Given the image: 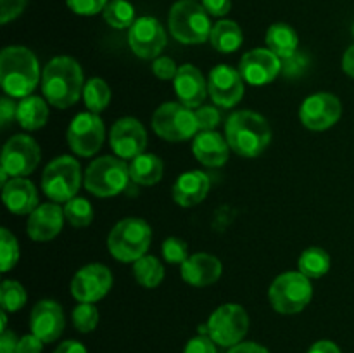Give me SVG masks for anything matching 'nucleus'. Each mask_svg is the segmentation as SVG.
Returning <instances> with one entry per match:
<instances>
[{"label": "nucleus", "instance_id": "29", "mask_svg": "<svg viewBox=\"0 0 354 353\" xmlns=\"http://www.w3.org/2000/svg\"><path fill=\"white\" fill-rule=\"evenodd\" d=\"M242 40H244V35H242L241 26L235 21L221 19L211 30V45H213L214 51L221 52V54L235 52L242 45Z\"/></svg>", "mask_w": 354, "mask_h": 353}, {"label": "nucleus", "instance_id": "23", "mask_svg": "<svg viewBox=\"0 0 354 353\" xmlns=\"http://www.w3.org/2000/svg\"><path fill=\"white\" fill-rule=\"evenodd\" d=\"M192 152L197 161L203 163L204 166L218 168L223 166L230 158V145L227 138L221 137L214 130H204L194 137Z\"/></svg>", "mask_w": 354, "mask_h": 353}, {"label": "nucleus", "instance_id": "2", "mask_svg": "<svg viewBox=\"0 0 354 353\" xmlns=\"http://www.w3.org/2000/svg\"><path fill=\"white\" fill-rule=\"evenodd\" d=\"M40 82V66L30 48L10 45L0 52V83L7 96L24 99Z\"/></svg>", "mask_w": 354, "mask_h": 353}, {"label": "nucleus", "instance_id": "52", "mask_svg": "<svg viewBox=\"0 0 354 353\" xmlns=\"http://www.w3.org/2000/svg\"><path fill=\"white\" fill-rule=\"evenodd\" d=\"M342 69H344L346 75L354 78V45L344 52V57H342Z\"/></svg>", "mask_w": 354, "mask_h": 353}, {"label": "nucleus", "instance_id": "32", "mask_svg": "<svg viewBox=\"0 0 354 353\" xmlns=\"http://www.w3.org/2000/svg\"><path fill=\"white\" fill-rule=\"evenodd\" d=\"M83 100L88 111L92 113H102L111 102V87L102 78L86 80L85 90H83Z\"/></svg>", "mask_w": 354, "mask_h": 353}, {"label": "nucleus", "instance_id": "50", "mask_svg": "<svg viewBox=\"0 0 354 353\" xmlns=\"http://www.w3.org/2000/svg\"><path fill=\"white\" fill-rule=\"evenodd\" d=\"M308 353H341L339 346L334 341H328V339H322L311 345V348L308 350Z\"/></svg>", "mask_w": 354, "mask_h": 353}, {"label": "nucleus", "instance_id": "13", "mask_svg": "<svg viewBox=\"0 0 354 353\" xmlns=\"http://www.w3.org/2000/svg\"><path fill=\"white\" fill-rule=\"evenodd\" d=\"M113 287V273L102 263L82 266L71 280V294L80 303H95Z\"/></svg>", "mask_w": 354, "mask_h": 353}, {"label": "nucleus", "instance_id": "15", "mask_svg": "<svg viewBox=\"0 0 354 353\" xmlns=\"http://www.w3.org/2000/svg\"><path fill=\"white\" fill-rule=\"evenodd\" d=\"M131 52L140 59H158L166 47V31L156 17H138L128 31Z\"/></svg>", "mask_w": 354, "mask_h": 353}, {"label": "nucleus", "instance_id": "28", "mask_svg": "<svg viewBox=\"0 0 354 353\" xmlns=\"http://www.w3.org/2000/svg\"><path fill=\"white\" fill-rule=\"evenodd\" d=\"M16 120L24 130H38V128L44 127L48 120L47 102L38 96L24 97V99H21V102L17 104Z\"/></svg>", "mask_w": 354, "mask_h": 353}, {"label": "nucleus", "instance_id": "38", "mask_svg": "<svg viewBox=\"0 0 354 353\" xmlns=\"http://www.w3.org/2000/svg\"><path fill=\"white\" fill-rule=\"evenodd\" d=\"M162 258L171 265H182L189 260V246L183 239L168 237L162 242Z\"/></svg>", "mask_w": 354, "mask_h": 353}, {"label": "nucleus", "instance_id": "5", "mask_svg": "<svg viewBox=\"0 0 354 353\" xmlns=\"http://www.w3.org/2000/svg\"><path fill=\"white\" fill-rule=\"evenodd\" d=\"M168 26L173 38L185 45H199L209 40L213 24L209 14L196 0H178L169 10Z\"/></svg>", "mask_w": 354, "mask_h": 353}, {"label": "nucleus", "instance_id": "3", "mask_svg": "<svg viewBox=\"0 0 354 353\" xmlns=\"http://www.w3.org/2000/svg\"><path fill=\"white\" fill-rule=\"evenodd\" d=\"M228 145L242 158L263 154L272 142V128L265 116L254 111H235L225 125Z\"/></svg>", "mask_w": 354, "mask_h": 353}, {"label": "nucleus", "instance_id": "21", "mask_svg": "<svg viewBox=\"0 0 354 353\" xmlns=\"http://www.w3.org/2000/svg\"><path fill=\"white\" fill-rule=\"evenodd\" d=\"M173 85H175V92L180 102L183 106L190 107V109L203 106L204 99H206L207 92H209L206 78L192 64L180 66L178 73H176L175 80H173Z\"/></svg>", "mask_w": 354, "mask_h": 353}, {"label": "nucleus", "instance_id": "17", "mask_svg": "<svg viewBox=\"0 0 354 353\" xmlns=\"http://www.w3.org/2000/svg\"><path fill=\"white\" fill-rule=\"evenodd\" d=\"M239 71L249 85H268L282 71V59L273 54L270 48H252L242 55Z\"/></svg>", "mask_w": 354, "mask_h": 353}, {"label": "nucleus", "instance_id": "53", "mask_svg": "<svg viewBox=\"0 0 354 353\" xmlns=\"http://www.w3.org/2000/svg\"><path fill=\"white\" fill-rule=\"evenodd\" d=\"M353 37H354V24H353Z\"/></svg>", "mask_w": 354, "mask_h": 353}, {"label": "nucleus", "instance_id": "42", "mask_svg": "<svg viewBox=\"0 0 354 353\" xmlns=\"http://www.w3.org/2000/svg\"><path fill=\"white\" fill-rule=\"evenodd\" d=\"M152 73L159 80H175L178 73V66L171 57H158L152 62Z\"/></svg>", "mask_w": 354, "mask_h": 353}, {"label": "nucleus", "instance_id": "19", "mask_svg": "<svg viewBox=\"0 0 354 353\" xmlns=\"http://www.w3.org/2000/svg\"><path fill=\"white\" fill-rule=\"evenodd\" d=\"M66 325L62 307L54 300H41L33 307L30 315V327L44 343H52L62 334Z\"/></svg>", "mask_w": 354, "mask_h": 353}, {"label": "nucleus", "instance_id": "51", "mask_svg": "<svg viewBox=\"0 0 354 353\" xmlns=\"http://www.w3.org/2000/svg\"><path fill=\"white\" fill-rule=\"evenodd\" d=\"M52 353H88V352H86V348L80 341L69 339V341L61 343V345H59Z\"/></svg>", "mask_w": 354, "mask_h": 353}, {"label": "nucleus", "instance_id": "39", "mask_svg": "<svg viewBox=\"0 0 354 353\" xmlns=\"http://www.w3.org/2000/svg\"><path fill=\"white\" fill-rule=\"evenodd\" d=\"M109 0H66L69 9L80 16H95L97 12L106 9Z\"/></svg>", "mask_w": 354, "mask_h": 353}, {"label": "nucleus", "instance_id": "35", "mask_svg": "<svg viewBox=\"0 0 354 353\" xmlns=\"http://www.w3.org/2000/svg\"><path fill=\"white\" fill-rule=\"evenodd\" d=\"M26 289L17 280H3L0 286V307L3 311H17L26 305Z\"/></svg>", "mask_w": 354, "mask_h": 353}, {"label": "nucleus", "instance_id": "9", "mask_svg": "<svg viewBox=\"0 0 354 353\" xmlns=\"http://www.w3.org/2000/svg\"><path fill=\"white\" fill-rule=\"evenodd\" d=\"M152 128L156 135L168 142L189 141L199 132L196 111L182 102H165L152 114Z\"/></svg>", "mask_w": 354, "mask_h": 353}, {"label": "nucleus", "instance_id": "36", "mask_svg": "<svg viewBox=\"0 0 354 353\" xmlns=\"http://www.w3.org/2000/svg\"><path fill=\"white\" fill-rule=\"evenodd\" d=\"M19 260V244L17 239L7 228L0 230V270L9 272Z\"/></svg>", "mask_w": 354, "mask_h": 353}, {"label": "nucleus", "instance_id": "6", "mask_svg": "<svg viewBox=\"0 0 354 353\" xmlns=\"http://www.w3.org/2000/svg\"><path fill=\"white\" fill-rule=\"evenodd\" d=\"M131 180L130 166L121 158L102 156L86 166L85 170V189L97 197H113L127 189Z\"/></svg>", "mask_w": 354, "mask_h": 353}, {"label": "nucleus", "instance_id": "30", "mask_svg": "<svg viewBox=\"0 0 354 353\" xmlns=\"http://www.w3.org/2000/svg\"><path fill=\"white\" fill-rule=\"evenodd\" d=\"M332 265L330 255L324 248L311 246L304 249L299 256V272L304 273L308 279H320L328 273Z\"/></svg>", "mask_w": 354, "mask_h": 353}, {"label": "nucleus", "instance_id": "33", "mask_svg": "<svg viewBox=\"0 0 354 353\" xmlns=\"http://www.w3.org/2000/svg\"><path fill=\"white\" fill-rule=\"evenodd\" d=\"M104 12V19L109 26L116 28V30H124V28H131L135 23V9L128 0H109Z\"/></svg>", "mask_w": 354, "mask_h": 353}, {"label": "nucleus", "instance_id": "40", "mask_svg": "<svg viewBox=\"0 0 354 353\" xmlns=\"http://www.w3.org/2000/svg\"><path fill=\"white\" fill-rule=\"evenodd\" d=\"M197 123H199V132L214 130L220 125V111L214 106H201L196 109Z\"/></svg>", "mask_w": 354, "mask_h": 353}, {"label": "nucleus", "instance_id": "7", "mask_svg": "<svg viewBox=\"0 0 354 353\" xmlns=\"http://www.w3.org/2000/svg\"><path fill=\"white\" fill-rule=\"evenodd\" d=\"M268 298L273 310L282 315H294L310 305L313 287L304 273L283 272L270 286Z\"/></svg>", "mask_w": 354, "mask_h": 353}, {"label": "nucleus", "instance_id": "11", "mask_svg": "<svg viewBox=\"0 0 354 353\" xmlns=\"http://www.w3.org/2000/svg\"><path fill=\"white\" fill-rule=\"evenodd\" d=\"M68 144L73 149V152L83 158L97 154L104 144L106 137V128L100 116L92 111L80 113L73 118L71 125L68 128Z\"/></svg>", "mask_w": 354, "mask_h": 353}, {"label": "nucleus", "instance_id": "16", "mask_svg": "<svg viewBox=\"0 0 354 353\" xmlns=\"http://www.w3.org/2000/svg\"><path fill=\"white\" fill-rule=\"evenodd\" d=\"M207 90L216 106L234 107L244 96V78L241 71L228 64L214 66L207 76Z\"/></svg>", "mask_w": 354, "mask_h": 353}, {"label": "nucleus", "instance_id": "45", "mask_svg": "<svg viewBox=\"0 0 354 353\" xmlns=\"http://www.w3.org/2000/svg\"><path fill=\"white\" fill-rule=\"evenodd\" d=\"M41 350H44V341L33 332L23 336L17 341V353H41Z\"/></svg>", "mask_w": 354, "mask_h": 353}, {"label": "nucleus", "instance_id": "31", "mask_svg": "<svg viewBox=\"0 0 354 353\" xmlns=\"http://www.w3.org/2000/svg\"><path fill=\"white\" fill-rule=\"evenodd\" d=\"M135 280L145 289H154L165 279V266L156 256H142L133 263Z\"/></svg>", "mask_w": 354, "mask_h": 353}, {"label": "nucleus", "instance_id": "41", "mask_svg": "<svg viewBox=\"0 0 354 353\" xmlns=\"http://www.w3.org/2000/svg\"><path fill=\"white\" fill-rule=\"evenodd\" d=\"M26 3L28 0H0V23L7 24L21 16Z\"/></svg>", "mask_w": 354, "mask_h": 353}, {"label": "nucleus", "instance_id": "1", "mask_svg": "<svg viewBox=\"0 0 354 353\" xmlns=\"http://www.w3.org/2000/svg\"><path fill=\"white\" fill-rule=\"evenodd\" d=\"M83 69L78 62L68 55L50 59L41 73V92L48 104L59 109L73 106L80 100L85 82Z\"/></svg>", "mask_w": 354, "mask_h": 353}, {"label": "nucleus", "instance_id": "26", "mask_svg": "<svg viewBox=\"0 0 354 353\" xmlns=\"http://www.w3.org/2000/svg\"><path fill=\"white\" fill-rule=\"evenodd\" d=\"M266 45L270 51L280 59L292 57L297 52V45H299V37H297L296 30L286 23H275L268 28L266 31Z\"/></svg>", "mask_w": 354, "mask_h": 353}, {"label": "nucleus", "instance_id": "43", "mask_svg": "<svg viewBox=\"0 0 354 353\" xmlns=\"http://www.w3.org/2000/svg\"><path fill=\"white\" fill-rule=\"evenodd\" d=\"M183 353H218L216 343H214L207 334L196 336V338L189 339Z\"/></svg>", "mask_w": 354, "mask_h": 353}, {"label": "nucleus", "instance_id": "25", "mask_svg": "<svg viewBox=\"0 0 354 353\" xmlns=\"http://www.w3.org/2000/svg\"><path fill=\"white\" fill-rule=\"evenodd\" d=\"M209 179L201 170L182 173L173 185V199L178 206L190 208L203 203L209 192Z\"/></svg>", "mask_w": 354, "mask_h": 353}, {"label": "nucleus", "instance_id": "34", "mask_svg": "<svg viewBox=\"0 0 354 353\" xmlns=\"http://www.w3.org/2000/svg\"><path fill=\"white\" fill-rule=\"evenodd\" d=\"M64 217L73 227H88L93 220V208L85 197H73L64 204Z\"/></svg>", "mask_w": 354, "mask_h": 353}, {"label": "nucleus", "instance_id": "47", "mask_svg": "<svg viewBox=\"0 0 354 353\" xmlns=\"http://www.w3.org/2000/svg\"><path fill=\"white\" fill-rule=\"evenodd\" d=\"M17 106L14 104V100H10L9 97H2L0 100V125L2 128H7L10 125V121L16 118Z\"/></svg>", "mask_w": 354, "mask_h": 353}, {"label": "nucleus", "instance_id": "8", "mask_svg": "<svg viewBox=\"0 0 354 353\" xmlns=\"http://www.w3.org/2000/svg\"><path fill=\"white\" fill-rule=\"evenodd\" d=\"M82 187V168L71 156H59L52 159L41 175V190L52 203H68L76 197Z\"/></svg>", "mask_w": 354, "mask_h": 353}, {"label": "nucleus", "instance_id": "37", "mask_svg": "<svg viewBox=\"0 0 354 353\" xmlns=\"http://www.w3.org/2000/svg\"><path fill=\"white\" fill-rule=\"evenodd\" d=\"M99 324V310L93 303H80L73 310V325L80 332H92Z\"/></svg>", "mask_w": 354, "mask_h": 353}, {"label": "nucleus", "instance_id": "10", "mask_svg": "<svg viewBox=\"0 0 354 353\" xmlns=\"http://www.w3.org/2000/svg\"><path fill=\"white\" fill-rule=\"evenodd\" d=\"M249 331V315L244 307L227 303L218 307L207 320V336L223 348L242 343Z\"/></svg>", "mask_w": 354, "mask_h": 353}, {"label": "nucleus", "instance_id": "44", "mask_svg": "<svg viewBox=\"0 0 354 353\" xmlns=\"http://www.w3.org/2000/svg\"><path fill=\"white\" fill-rule=\"evenodd\" d=\"M304 68H306V57L297 54V52L292 55V57L283 59L282 61V71L286 76L299 75V73L304 71Z\"/></svg>", "mask_w": 354, "mask_h": 353}, {"label": "nucleus", "instance_id": "48", "mask_svg": "<svg viewBox=\"0 0 354 353\" xmlns=\"http://www.w3.org/2000/svg\"><path fill=\"white\" fill-rule=\"evenodd\" d=\"M17 336L12 331H3L0 334V353H17Z\"/></svg>", "mask_w": 354, "mask_h": 353}, {"label": "nucleus", "instance_id": "22", "mask_svg": "<svg viewBox=\"0 0 354 353\" xmlns=\"http://www.w3.org/2000/svg\"><path fill=\"white\" fill-rule=\"evenodd\" d=\"M223 273L220 260L207 253H196L182 263V279L194 287H206L216 282Z\"/></svg>", "mask_w": 354, "mask_h": 353}, {"label": "nucleus", "instance_id": "46", "mask_svg": "<svg viewBox=\"0 0 354 353\" xmlns=\"http://www.w3.org/2000/svg\"><path fill=\"white\" fill-rule=\"evenodd\" d=\"M203 7L209 16L223 17L230 12L232 0H203Z\"/></svg>", "mask_w": 354, "mask_h": 353}, {"label": "nucleus", "instance_id": "18", "mask_svg": "<svg viewBox=\"0 0 354 353\" xmlns=\"http://www.w3.org/2000/svg\"><path fill=\"white\" fill-rule=\"evenodd\" d=\"M109 144L121 159H135L147 147V132L135 118H120L111 127Z\"/></svg>", "mask_w": 354, "mask_h": 353}, {"label": "nucleus", "instance_id": "20", "mask_svg": "<svg viewBox=\"0 0 354 353\" xmlns=\"http://www.w3.org/2000/svg\"><path fill=\"white\" fill-rule=\"evenodd\" d=\"M64 218V210L57 203L38 204L28 218V235L38 242L52 241L62 230Z\"/></svg>", "mask_w": 354, "mask_h": 353}, {"label": "nucleus", "instance_id": "4", "mask_svg": "<svg viewBox=\"0 0 354 353\" xmlns=\"http://www.w3.org/2000/svg\"><path fill=\"white\" fill-rule=\"evenodd\" d=\"M152 241V228L145 220L128 217L118 221L107 235V249L121 263H135L145 256Z\"/></svg>", "mask_w": 354, "mask_h": 353}, {"label": "nucleus", "instance_id": "27", "mask_svg": "<svg viewBox=\"0 0 354 353\" xmlns=\"http://www.w3.org/2000/svg\"><path fill=\"white\" fill-rule=\"evenodd\" d=\"M165 163L159 156L142 152L130 163V176L138 185H154L162 179Z\"/></svg>", "mask_w": 354, "mask_h": 353}, {"label": "nucleus", "instance_id": "24", "mask_svg": "<svg viewBox=\"0 0 354 353\" xmlns=\"http://www.w3.org/2000/svg\"><path fill=\"white\" fill-rule=\"evenodd\" d=\"M2 199L10 213L28 215L38 206V190L24 176H12L2 187Z\"/></svg>", "mask_w": 354, "mask_h": 353}, {"label": "nucleus", "instance_id": "14", "mask_svg": "<svg viewBox=\"0 0 354 353\" xmlns=\"http://www.w3.org/2000/svg\"><path fill=\"white\" fill-rule=\"evenodd\" d=\"M342 114V104L334 93L318 92L303 100L299 107V120L306 128L315 132L334 127Z\"/></svg>", "mask_w": 354, "mask_h": 353}, {"label": "nucleus", "instance_id": "49", "mask_svg": "<svg viewBox=\"0 0 354 353\" xmlns=\"http://www.w3.org/2000/svg\"><path fill=\"white\" fill-rule=\"evenodd\" d=\"M228 353H270V352L265 348V346L258 345V343L254 341H242L239 343V345L232 346V348L228 350Z\"/></svg>", "mask_w": 354, "mask_h": 353}, {"label": "nucleus", "instance_id": "12", "mask_svg": "<svg viewBox=\"0 0 354 353\" xmlns=\"http://www.w3.org/2000/svg\"><path fill=\"white\" fill-rule=\"evenodd\" d=\"M41 159L40 145L30 135L17 134L6 142L2 151V170L9 176H26L35 172Z\"/></svg>", "mask_w": 354, "mask_h": 353}]
</instances>
